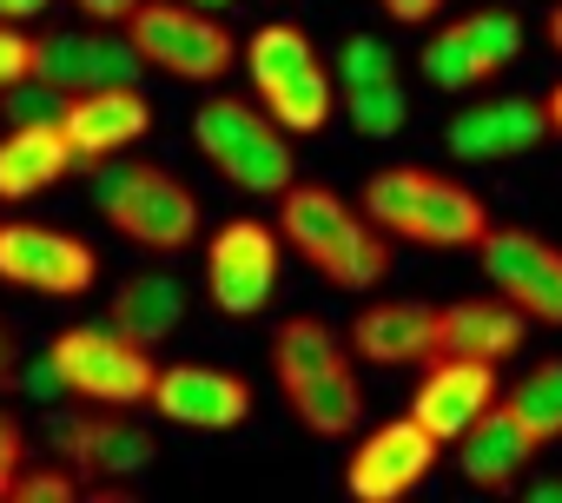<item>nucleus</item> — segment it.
Here are the masks:
<instances>
[{
  "label": "nucleus",
  "instance_id": "obj_34",
  "mask_svg": "<svg viewBox=\"0 0 562 503\" xmlns=\"http://www.w3.org/2000/svg\"><path fill=\"white\" fill-rule=\"evenodd\" d=\"M74 8H80L87 21H100V27H126L139 0H74Z\"/></svg>",
  "mask_w": 562,
  "mask_h": 503
},
{
  "label": "nucleus",
  "instance_id": "obj_5",
  "mask_svg": "<svg viewBox=\"0 0 562 503\" xmlns=\"http://www.w3.org/2000/svg\"><path fill=\"white\" fill-rule=\"evenodd\" d=\"M192 139L238 192H285L292 186V139H285V126H278L265 107L238 100V93H212L192 113Z\"/></svg>",
  "mask_w": 562,
  "mask_h": 503
},
{
  "label": "nucleus",
  "instance_id": "obj_23",
  "mask_svg": "<svg viewBox=\"0 0 562 503\" xmlns=\"http://www.w3.org/2000/svg\"><path fill=\"white\" fill-rule=\"evenodd\" d=\"M271 365H278V384L299 391V384H312V378L345 365V338L325 318H285L278 338H271Z\"/></svg>",
  "mask_w": 562,
  "mask_h": 503
},
{
  "label": "nucleus",
  "instance_id": "obj_37",
  "mask_svg": "<svg viewBox=\"0 0 562 503\" xmlns=\"http://www.w3.org/2000/svg\"><path fill=\"white\" fill-rule=\"evenodd\" d=\"M14 378V338H8V325H0V384Z\"/></svg>",
  "mask_w": 562,
  "mask_h": 503
},
{
  "label": "nucleus",
  "instance_id": "obj_35",
  "mask_svg": "<svg viewBox=\"0 0 562 503\" xmlns=\"http://www.w3.org/2000/svg\"><path fill=\"white\" fill-rule=\"evenodd\" d=\"M437 8H443V0H384V14H391V21H411V27L430 21Z\"/></svg>",
  "mask_w": 562,
  "mask_h": 503
},
{
  "label": "nucleus",
  "instance_id": "obj_13",
  "mask_svg": "<svg viewBox=\"0 0 562 503\" xmlns=\"http://www.w3.org/2000/svg\"><path fill=\"white\" fill-rule=\"evenodd\" d=\"M153 411L186 431H232L251 417V384L218 365H172L153 384Z\"/></svg>",
  "mask_w": 562,
  "mask_h": 503
},
{
  "label": "nucleus",
  "instance_id": "obj_22",
  "mask_svg": "<svg viewBox=\"0 0 562 503\" xmlns=\"http://www.w3.org/2000/svg\"><path fill=\"white\" fill-rule=\"evenodd\" d=\"M179 312H186V292H179L166 272H139V279H126L120 299H113V325H120L126 338H139V345H166V338L179 332Z\"/></svg>",
  "mask_w": 562,
  "mask_h": 503
},
{
  "label": "nucleus",
  "instance_id": "obj_6",
  "mask_svg": "<svg viewBox=\"0 0 562 503\" xmlns=\"http://www.w3.org/2000/svg\"><path fill=\"white\" fill-rule=\"evenodd\" d=\"M67 398L80 404H106V411H126V404H153V384H159V365H153V345L126 338L120 325H74L47 345Z\"/></svg>",
  "mask_w": 562,
  "mask_h": 503
},
{
  "label": "nucleus",
  "instance_id": "obj_31",
  "mask_svg": "<svg viewBox=\"0 0 562 503\" xmlns=\"http://www.w3.org/2000/svg\"><path fill=\"white\" fill-rule=\"evenodd\" d=\"M14 496L21 503H74V496H87V483L74 470H21Z\"/></svg>",
  "mask_w": 562,
  "mask_h": 503
},
{
  "label": "nucleus",
  "instance_id": "obj_16",
  "mask_svg": "<svg viewBox=\"0 0 562 503\" xmlns=\"http://www.w3.org/2000/svg\"><path fill=\"white\" fill-rule=\"evenodd\" d=\"M542 133H549V107H536V100H476L443 126V146L457 159H509V153L542 146Z\"/></svg>",
  "mask_w": 562,
  "mask_h": 503
},
{
  "label": "nucleus",
  "instance_id": "obj_33",
  "mask_svg": "<svg viewBox=\"0 0 562 503\" xmlns=\"http://www.w3.org/2000/svg\"><path fill=\"white\" fill-rule=\"evenodd\" d=\"M21 457H27V437H21V424L0 411V503L14 496V483H21Z\"/></svg>",
  "mask_w": 562,
  "mask_h": 503
},
{
  "label": "nucleus",
  "instance_id": "obj_28",
  "mask_svg": "<svg viewBox=\"0 0 562 503\" xmlns=\"http://www.w3.org/2000/svg\"><path fill=\"white\" fill-rule=\"evenodd\" d=\"M424 80H430V87H443V93H470V87H483V80H490V67H483V60H476L450 27H443V34L424 47Z\"/></svg>",
  "mask_w": 562,
  "mask_h": 503
},
{
  "label": "nucleus",
  "instance_id": "obj_27",
  "mask_svg": "<svg viewBox=\"0 0 562 503\" xmlns=\"http://www.w3.org/2000/svg\"><path fill=\"white\" fill-rule=\"evenodd\" d=\"M345 113H351V126L364 139H397L404 120H411V100H404L397 80H378V87H351L345 93Z\"/></svg>",
  "mask_w": 562,
  "mask_h": 503
},
{
  "label": "nucleus",
  "instance_id": "obj_17",
  "mask_svg": "<svg viewBox=\"0 0 562 503\" xmlns=\"http://www.w3.org/2000/svg\"><path fill=\"white\" fill-rule=\"evenodd\" d=\"M60 457H67L74 470H87V477H133V470H146V463L159 457V444H153V431H139L133 417H120V411L100 404V411L60 424Z\"/></svg>",
  "mask_w": 562,
  "mask_h": 503
},
{
  "label": "nucleus",
  "instance_id": "obj_21",
  "mask_svg": "<svg viewBox=\"0 0 562 503\" xmlns=\"http://www.w3.org/2000/svg\"><path fill=\"white\" fill-rule=\"evenodd\" d=\"M457 450H463L457 463H463V477H470V483H483V490H509V483L536 463V450H542V444L509 417V404H490V411L457 437Z\"/></svg>",
  "mask_w": 562,
  "mask_h": 503
},
{
  "label": "nucleus",
  "instance_id": "obj_36",
  "mask_svg": "<svg viewBox=\"0 0 562 503\" xmlns=\"http://www.w3.org/2000/svg\"><path fill=\"white\" fill-rule=\"evenodd\" d=\"M47 8H54V0H0V21H14V27H21V21H41Z\"/></svg>",
  "mask_w": 562,
  "mask_h": 503
},
{
  "label": "nucleus",
  "instance_id": "obj_15",
  "mask_svg": "<svg viewBox=\"0 0 562 503\" xmlns=\"http://www.w3.org/2000/svg\"><path fill=\"white\" fill-rule=\"evenodd\" d=\"M153 133V100L139 87H87L67 100V139L80 153V166H100L126 146H139Z\"/></svg>",
  "mask_w": 562,
  "mask_h": 503
},
{
  "label": "nucleus",
  "instance_id": "obj_10",
  "mask_svg": "<svg viewBox=\"0 0 562 503\" xmlns=\"http://www.w3.org/2000/svg\"><path fill=\"white\" fill-rule=\"evenodd\" d=\"M205 286H212V305L225 318H251L265 312L271 286H278V232L258 225V219H232L212 232V252H205Z\"/></svg>",
  "mask_w": 562,
  "mask_h": 503
},
{
  "label": "nucleus",
  "instance_id": "obj_8",
  "mask_svg": "<svg viewBox=\"0 0 562 503\" xmlns=\"http://www.w3.org/2000/svg\"><path fill=\"white\" fill-rule=\"evenodd\" d=\"M0 279L47 299H80L100 279V252L54 225H0Z\"/></svg>",
  "mask_w": 562,
  "mask_h": 503
},
{
  "label": "nucleus",
  "instance_id": "obj_40",
  "mask_svg": "<svg viewBox=\"0 0 562 503\" xmlns=\"http://www.w3.org/2000/svg\"><path fill=\"white\" fill-rule=\"evenodd\" d=\"M192 8H225V0H192Z\"/></svg>",
  "mask_w": 562,
  "mask_h": 503
},
{
  "label": "nucleus",
  "instance_id": "obj_32",
  "mask_svg": "<svg viewBox=\"0 0 562 503\" xmlns=\"http://www.w3.org/2000/svg\"><path fill=\"white\" fill-rule=\"evenodd\" d=\"M34 80V34H21L14 21H0V93Z\"/></svg>",
  "mask_w": 562,
  "mask_h": 503
},
{
  "label": "nucleus",
  "instance_id": "obj_25",
  "mask_svg": "<svg viewBox=\"0 0 562 503\" xmlns=\"http://www.w3.org/2000/svg\"><path fill=\"white\" fill-rule=\"evenodd\" d=\"M503 404H509V417H516L536 444H555V437H562V358H549V365H536L529 378H516V384L503 391Z\"/></svg>",
  "mask_w": 562,
  "mask_h": 503
},
{
  "label": "nucleus",
  "instance_id": "obj_2",
  "mask_svg": "<svg viewBox=\"0 0 562 503\" xmlns=\"http://www.w3.org/2000/svg\"><path fill=\"white\" fill-rule=\"evenodd\" d=\"M364 219H378L391 238L430 245V252H470L490 232V212L470 186L430 172V166H391L364 179Z\"/></svg>",
  "mask_w": 562,
  "mask_h": 503
},
{
  "label": "nucleus",
  "instance_id": "obj_1",
  "mask_svg": "<svg viewBox=\"0 0 562 503\" xmlns=\"http://www.w3.org/2000/svg\"><path fill=\"white\" fill-rule=\"evenodd\" d=\"M278 238L345 292H371L391 272V232L378 219L351 212L331 186H312V179H292L278 192Z\"/></svg>",
  "mask_w": 562,
  "mask_h": 503
},
{
  "label": "nucleus",
  "instance_id": "obj_18",
  "mask_svg": "<svg viewBox=\"0 0 562 503\" xmlns=\"http://www.w3.org/2000/svg\"><path fill=\"white\" fill-rule=\"evenodd\" d=\"M522 332H529V312H516L509 299H457L437 318V358L503 365V358L522 351Z\"/></svg>",
  "mask_w": 562,
  "mask_h": 503
},
{
  "label": "nucleus",
  "instance_id": "obj_12",
  "mask_svg": "<svg viewBox=\"0 0 562 503\" xmlns=\"http://www.w3.org/2000/svg\"><path fill=\"white\" fill-rule=\"evenodd\" d=\"M437 450H443V444H437L417 417L378 424V431L358 444V457H351V496H364V503H397V496H411V490L430 477Z\"/></svg>",
  "mask_w": 562,
  "mask_h": 503
},
{
  "label": "nucleus",
  "instance_id": "obj_4",
  "mask_svg": "<svg viewBox=\"0 0 562 503\" xmlns=\"http://www.w3.org/2000/svg\"><path fill=\"white\" fill-rule=\"evenodd\" d=\"M245 74L258 87V107L285 133H318L331 120V67L318 60L312 34L292 21H271L245 41Z\"/></svg>",
  "mask_w": 562,
  "mask_h": 503
},
{
  "label": "nucleus",
  "instance_id": "obj_29",
  "mask_svg": "<svg viewBox=\"0 0 562 503\" xmlns=\"http://www.w3.org/2000/svg\"><path fill=\"white\" fill-rule=\"evenodd\" d=\"M338 80H345V87H378V80H397V54H391L378 34H358V41H345V54H338Z\"/></svg>",
  "mask_w": 562,
  "mask_h": 503
},
{
  "label": "nucleus",
  "instance_id": "obj_26",
  "mask_svg": "<svg viewBox=\"0 0 562 503\" xmlns=\"http://www.w3.org/2000/svg\"><path fill=\"white\" fill-rule=\"evenodd\" d=\"M450 34L490 67V74H503L516 54H522V21L516 14H496V8H483V14H463V21H450Z\"/></svg>",
  "mask_w": 562,
  "mask_h": 503
},
{
  "label": "nucleus",
  "instance_id": "obj_30",
  "mask_svg": "<svg viewBox=\"0 0 562 503\" xmlns=\"http://www.w3.org/2000/svg\"><path fill=\"white\" fill-rule=\"evenodd\" d=\"M67 100H74V93H60V87H47V80H21V87H8V126L67 120Z\"/></svg>",
  "mask_w": 562,
  "mask_h": 503
},
{
  "label": "nucleus",
  "instance_id": "obj_7",
  "mask_svg": "<svg viewBox=\"0 0 562 503\" xmlns=\"http://www.w3.org/2000/svg\"><path fill=\"white\" fill-rule=\"evenodd\" d=\"M126 34L146 54V67H159L172 80H199V87L225 80L232 60H238V41L205 8H192V0H139Z\"/></svg>",
  "mask_w": 562,
  "mask_h": 503
},
{
  "label": "nucleus",
  "instance_id": "obj_11",
  "mask_svg": "<svg viewBox=\"0 0 562 503\" xmlns=\"http://www.w3.org/2000/svg\"><path fill=\"white\" fill-rule=\"evenodd\" d=\"M146 54L133 47V34H41L34 41V80L60 87V93H87V87H139Z\"/></svg>",
  "mask_w": 562,
  "mask_h": 503
},
{
  "label": "nucleus",
  "instance_id": "obj_38",
  "mask_svg": "<svg viewBox=\"0 0 562 503\" xmlns=\"http://www.w3.org/2000/svg\"><path fill=\"white\" fill-rule=\"evenodd\" d=\"M542 107H549V126H555V133H562V87H555V93H549V100H542Z\"/></svg>",
  "mask_w": 562,
  "mask_h": 503
},
{
  "label": "nucleus",
  "instance_id": "obj_39",
  "mask_svg": "<svg viewBox=\"0 0 562 503\" xmlns=\"http://www.w3.org/2000/svg\"><path fill=\"white\" fill-rule=\"evenodd\" d=\"M549 47H555V54H562V8H555V14H549Z\"/></svg>",
  "mask_w": 562,
  "mask_h": 503
},
{
  "label": "nucleus",
  "instance_id": "obj_20",
  "mask_svg": "<svg viewBox=\"0 0 562 503\" xmlns=\"http://www.w3.org/2000/svg\"><path fill=\"white\" fill-rule=\"evenodd\" d=\"M74 166H80V153H74V139H67V120L14 126L8 139H0V199H41V192H54Z\"/></svg>",
  "mask_w": 562,
  "mask_h": 503
},
{
  "label": "nucleus",
  "instance_id": "obj_9",
  "mask_svg": "<svg viewBox=\"0 0 562 503\" xmlns=\"http://www.w3.org/2000/svg\"><path fill=\"white\" fill-rule=\"evenodd\" d=\"M476 259H483V272H490V286L516 305V312H529V318H542V325H562V245H549V238H536V232H483V245H476Z\"/></svg>",
  "mask_w": 562,
  "mask_h": 503
},
{
  "label": "nucleus",
  "instance_id": "obj_24",
  "mask_svg": "<svg viewBox=\"0 0 562 503\" xmlns=\"http://www.w3.org/2000/svg\"><path fill=\"white\" fill-rule=\"evenodd\" d=\"M285 398H292L299 424L318 431V437H345V431L364 417V398H358L351 365H338V371H325V378H312V384H299V391H285Z\"/></svg>",
  "mask_w": 562,
  "mask_h": 503
},
{
  "label": "nucleus",
  "instance_id": "obj_3",
  "mask_svg": "<svg viewBox=\"0 0 562 503\" xmlns=\"http://www.w3.org/2000/svg\"><path fill=\"white\" fill-rule=\"evenodd\" d=\"M93 205L106 212V225L146 252H186L199 238V199L186 179H172L166 166L126 159V166H100L93 179Z\"/></svg>",
  "mask_w": 562,
  "mask_h": 503
},
{
  "label": "nucleus",
  "instance_id": "obj_14",
  "mask_svg": "<svg viewBox=\"0 0 562 503\" xmlns=\"http://www.w3.org/2000/svg\"><path fill=\"white\" fill-rule=\"evenodd\" d=\"M490 404H496V365H483V358H430V371H424V384L411 398V417L437 444H457Z\"/></svg>",
  "mask_w": 562,
  "mask_h": 503
},
{
  "label": "nucleus",
  "instance_id": "obj_19",
  "mask_svg": "<svg viewBox=\"0 0 562 503\" xmlns=\"http://www.w3.org/2000/svg\"><path fill=\"white\" fill-rule=\"evenodd\" d=\"M437 305H417V299H384V305H364L358 325H351V351H364L371 365H430L437 358Z\"/></svg>",
  "mask_w": 562,
  "mask_h": 503
}]
</instances>
